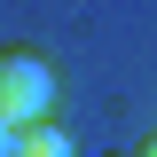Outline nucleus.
<instances>
[{
  "label": "nucleus",
  "mask_w": 157,
  "mask_h": 157,
  "mask_svg": "<svg viewBox=\"0 0 157 157\" xmlns=\"http://www.w3.org/2000/svg\"><path fill=\"white\" fill-rule=\"evenodd\" d=\"M47 102H55V63L39 47H0V126L16 134L32 118H47Z\"/></svg>",
  "instance_id": "1"
},
{
  "label": "nucleus",
  "mask_w": 157,
  "mask_h": 157,
  "mask_svg": "<svg viewBox=\"0 0 157 157\" xmlns=\"http://www.w3.org/2000/svg\"><path fill=\"white\" fill-rule=\"evenodd\" d=\"M8 157H78V149H71V134H63L55 118H32V126H16Z\"/></svg>",
  "instance_id": "2"
},
{
  "label": "nucleus",
  "mask_w": 157,
  "mask_h": 157,
  "mask_svg": "<svg viewBox=\"0 0 157 157\" xmlns=\"http://www.w3.org/2000/svg\"><path fill=\"white\" fill-rule=\"evenodd\" d=\"M134 157H157V134H149V141H141V149H134Z\"/></svg>",
  "instance_id": "3"
},
{
  "label": "nucleus",
  "mask_w": 157,
  "mask_h": 157,
  "mask_svg": "<svg viewBox=\"0 0 157 157\" xmlns=\"http://www.w3.org/2000/svg\"><path fill=\"white\" fill-rule=\"evenodd\" d=\"M8 141H16V134H8V126H0V157H8Z\"/></svg>",
  "instance_id": "4"
}]
</instances>
